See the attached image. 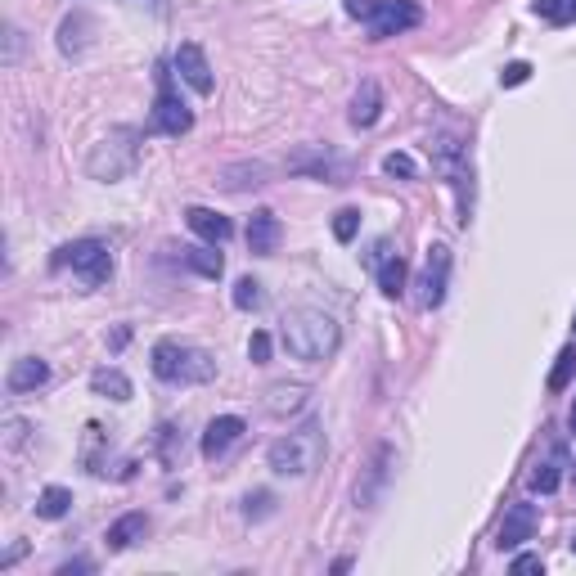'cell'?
I'll return each mask as SVG.
<instances>
[{
    "mask_svg": "<svg viewBox=\"0 0 576 576\" xmlns=\"http://www.w3.org/2000/svg\"><path fill=\"white\" fill-rule=\"evenodd\" d=\"M279 216L275 212H266V207H261V212H252L248 216V248H252V257H270V252L279 248Z\"/></svg>",
    "mask_w": 576,
    "mask_h": 576,
    "instance_id": "5bb4252c",
    "label": "cell"
},
{
    "mask_svg": "<svg viewBox=\"0 0 576 576\" xmlns=\"http://www.w3.org/2000/svg\"><path fill=\"white\" fill-rule=\"evenodd\" d=\"M153 126H158L162 135H185L189 126H194V113H189V104L171 90V72H158V104H153Z\"/></svg>",
    "mask_w": 576,
    "mask_h": 576,
    "instance_id": "ba28073f",
    "label": "cell"
},
{
    "mask_svg": "<svg viewBox=\"0 0 576 576\" xmlns=\"http://www.w3.org/2000/svg\"><path fill=\"white\" fill-rule=\"evenodd\" d=\"M54 266L72 270L86 288H99V284H108V275H113V252H108V243H99V239H77V243H63Z\"/></svg>",
    "mask_w": 576,
    "mask_h": 576,
    "instance_id": "277c9868",
    "label": "cell"
},
{
    "mask_svg": "<svg viewBox=\"0 0 576 576\" xmlns=\"http://www.w3.org/2000/svg\"><path fill=\"white\" fill-rule=\"evenodd\" d=\"M558 482H563V450H554L549 459H540V464L531 468V486H536L540 495L558 491Z\"/></svg>",
    "mask_w": 576,
    "mask_h": 576,
    "instance_id": "44dd1931",
    "label": "cell"
},
{
    "mask_svg": "<svg viewBox=\"0 0 576 576\" xmlns=\"http://www.w3.org/2000/svg\"><path fill=\"white\" fill-rule=\"evenodd\" d=\"M383 171H387V176H396V180H414V176H419V162H414L410 153H387Z\"/></svg>",
    "mask_w": 576,
    "mask_h": 576,
    "instance_id": "484cf974",
    "label": "cell"
},
{
    "mask_svg": "<svg viewBox=\"0 0 576 576\" xmlns=\"http://www.w3.org/2000/svg\"><path fill=\"white\" fill-rule=\"evenodd\" d=\"M248 360H252V365H266V360H270V333H252V338H248Z\"/></svg>",
    "mask_w": 576,
    "mask_h": 576,
    "instance_id": "f546056e",
    "label": "cell"
},
{
    "mask_svg": "<svg viewBox=\"0 0 576 576\" xmlns=\"http://www.w3.org/2000/svg\"><path fill=\"white\" fill-rule=\"evenodd\" d=\"M446 284H450V248L446 243H432L428 257H423V270H419V306L432 311V306L446 302Z\"/></svg>",
    "mask_w": 576,
    "mask_h": 576,
    "instance_id": "52a82bcc",
    "label": "cell"
},
{
    "mask_svg": "<svg viewBox=\"0 0 576 576\" xmlns=\"http://www.w3.org/2000/svg\"><path fill=\"white\" fill-rule=\"evenodd\" d=\"M144 531H149V518H144V513H126V518H117L113 527H108V549H113V554H122V549H131L135 540H144Z\"/></svg>",
    "mask_w": 576,
    "mask_h": 576,
    "instance_id": "e0dca14e",
    "label": "cell"
},
{
    "mask_svg": "<svg viewBox=\"0 0 576 576\" xmlns=\"http://www.w3.org/2000/svg\"><path fill=\"white\" fill-rule=\"evenodd\" d=\"M135 131H113L95 153H90V176L95 180H122L126 171L135 167Z\"/></svg>",
    "mask_w": 576,
    "mask_h": 576,
    "instance_id": "5b68a950",
    "label": "cell"
},
{
    "mask_svg": "<svg viewBox=\"0 0 576 576\" xmlns=\"http://www.w3.org/2000/svg\"><path fill=\"white\" fill-rule=\"evenodd\" d=\"M68 509H72V491H68V486H45V491L36 495V513H41V518H63Z\"/></svg>",
    "mask_w": 576,
    "mask_h": 576,
    "instance_id": "603a6c76",
    "label": "cell"
},
{
    "mask_svg": "<svg viewBox=\"0 0 576 576\" xmlns=\"http://www.w3.org/2000/svg\"><path fill=\"white\" fill-rule=\"evenodd\" d=\"M90 387H95V396H108V401H131V378L113 365L95 369V374H90Z\"/></svg>",
    "mask_w": 576,
    "mask_h": 576,
    "instance_id": "ac0fdd59",
    "label": "cell"
},
{
    "mask_svg": "<svg viewBox=\"0 0 576 576\" xmlns=\"http://www.w3.org/2000/svg\"><path fill=\"white\" fill-rule=\"evenodd\" d=\"M239 437H243L239 414H216V419L207 423V432H203V459H221Z\"/></svg>",
    "mask_w": 576,
    "mask_h": 576,
    "instance_id": "7c38bea8",
    "label": "cell"
},
{
    "mask_svg": "<svg viewBox=\"0 0 576 576\" xmlns=\"http://www.w3.org/2000/svg\"><path fill=\"white\" fill-rule=\"evenodd\" d=\"M572 369H576V351H572V347H563V351H558L554 374H549V392H563L567 378H572Z\"/></svg>",
    "mask_w": 576,
    "mask_h": 576,
    "instance_id": "83f0119b",
    "label": "cell"
},
{
    "mask_svg": "<svg viewBox=\"0 0 576 576\" xmlns=\"http://www.w3.org/2000/svg\"><path fill=\"white\" fill-rule=\"evenodd\" d=\"M536 14L549 23H572L576 18V0H536Z\"/></svg>",
    "mask_w": 576,
    "mask_h": 576,
    "instance_id": "d4e9b609",
    "label": "cell"
},
{
    "mask_svg": "<svg viewBox=\"0 0 576 576\" xmlns=\"http://www.w3.org/2000/svg\"><path fill=\"white\" fill-rule=\"evenodd\" d=\"M5 36H9V50H5V63H14V59H18V32H14V27H9V32H5Z\"/></svg>",
    "mask_w": 576,
    "mask_h": 576,
    "instance_id": "836d02e7",
    "label": "cell"
},
{
    "mask_svg": "<svg viewBox=\"0 0 576 576\" xmlns=\"http://www.w3.org/2000/svg\"><path fill=\"white\" fill-rule=\"evenodd\" d=\"M347 14H351V18H360V23H365V18L374 14V0H347Z\"/></svg>",
    "mask_w": 576,
    "mask_h": 576,
    "instance_id": "d6a6232c",
    "label": "cell"
},
{
    "mask_svg": "<svg viewBox=\"0 0 576 576\" xmlns=\"http://www.w3.org/2000/svg\"><path fill=\"white\" fill-rule=\"evenodd\" d=\"M185 261L198 270L203 279H221V270H225V257L216 252V243H203V248H185Z\"/></svg>",
    "mask_w": 576,
    "mask_h": 576,
    "instance_id": "7402d4cb",
    "label": "cell"
},
{
    "mask_svg": "<svg viewBox=\"0 0 576 576\" xmlns=\"http://www.w3.org/2000/svg\"><path fill=\"white\" fill-rule=\"evenodd\" d=\"M158 455H162V464H167V468L180 464V455H185V437L176 432V423H162V428H158Z\"/></svg>",
    "mask_w": 576,
    "mask_h": 576,
    "instance_id": "cb8c5ba5",
    "label": "cell"
},
{
    "mask_svg": "<svg viewBox=\"0 0 576 576\" xmlns=\"http://www.w3.org/2000/svg\"><path fill=\"white\" fill-rule=\"evenodd\" d=\"M234 306L239 311H252V306H261V284L252 275H243L239 284H234Z\"/></svg>",
    "mask_w": 576,
    "mask_h": 576,
    "instance_id": "f1b7e54d",
    "label": "cell"
},
{
    "mask_svg": "<svg viewBox=\"0 0 576 576\" xmlns=\"http://www.w3.org/2000/svg\"><path fill=\"white\" fill-rule=\"evenodd\" d=\"M572 554H576V536H572Z\"/></svg>",
    "mask_w": 576,
    "mask_h": 576,
    "instance_id": "8d00e7d4",
    "label": "cell"
},
{
    "mask_svg": "<svg viewBox=\"0 0 576 576\" xmlns=\"http://www.w3.org/2000/svg\"><path fill=\"white\" fill-rule=\"evenodd\" d=\"M374 270H378V288H383V297H401L405 293V261L396 257V252H387Z\"/></svg>",
    "mask_w": 576,
    "mask_h": 576,
    "instance_id": "ffe728a7",
    "label": "cell"
},
{
    "mask_svg": "<svg viewBox=\"0 0 576 576\" xmlns=\"http://www.w3.org/2000/svg\"><path fill=\"white\" fill-rule=\"evenodd\" d=\"M324 459V428L320 423H302L297 432L279 437L266 450V464L275 477H311Z\"/></svg>",
    "mask_w": 576,
    "mask_h": 576,
    "instance_id": "7a4b0ae2",
    "label": "cell"
},
{
    "mask_svg": "<svg viewBox=\"0 0 576 576\" xmlns=\"http://www.w3.org/2000/svg\"><path fill=\"white\" fill-rule=\"evenodd\" d=\"M572 473H576V468H572Z\"/></svg>",
    "mask_w": 576,
    "mask_h": 576,
    "instance_id": "74e56055",
    "label": "cell"
},
{
    "mask_svg": "<svg viewBox=\"0 0 576 576\" xmlns=\"http://www.w3.org/2000/svg\"><path fill=\"white\" fill-rule=\"evenodd\" d=\"M279 342L288 347L293 360H311L315 365V360H329L333 351H338L342 329L320 306H293V311L284 315V324H279Z\"/></svg>",
    "mask_w": 576,
    "mask_h": 576,
    "instance_id": "6da1fadb",
    "label": "cell"
},
{
    "mask_svg": "<svg viewBox=\"0 0 576 576\" xmlns=\"http://www.w3.org/2000/svg\"><path fill=\"white\" fill-rule=\"evenodd\" d=\"M185 225H189V230H194L203 243H216V248H221V243L234 234L230 216L212 212V207H189V212H185Z\"/></svg>",
    "mask_w": 576,
    "mask_h": 576,
    "instance_id": "4fadbf2b",
    "label": "cell"
},
{
    "mask_svg": "<svg viewBox=\"0 0 576 576\" xmlns=\"http://www.w3.org/2000/svg\"><path fill=\"white\" fill-rule=\"evenodd\" d=\"M378 113H383V90H378L374 77H365L356 99H351V126H374Z\"/></svg>",
    "mask_w": 576,
    "mask_h": 576,
    "instance_id": "2e32d148",
    "label": "cell"
},
{
    "mask_svg": "<svg viewBox=\"0 0 576 576\" xmlns=\"http://www.w3.org/2000/svg\"><path fill=\"white\" fill-rule=\"evenodd\" d=\"M540 567H545V563H540V554H518V558H513V572H540Z\"/></svg>",
    "mask_w": 576,
    "mask_h": 576,
    "instance_id": "1f68e13d",
    "label": "cell"
},
{
    "mask_svg": "<svg viewBox=\"0 0 576 576\" xmlns=\"http://www.w3.org/2000/svg\"><path fill=\"white\" fill-rule=\"evenodd\" d=\"M536 504H509V513H504L500 522V536H495V545L500 549H518L522 540L536 536Z\"/></svg>",
    "mask_w": 576,
    "mask_h": 576,
    "instance_id": "30bf717a",
    "label": "cell"
},
{
    "mask_svg": "<svg viewBox=\"0 0 576 576\" xmlns=\"http://www.w3.org/2000/svg\"><path fill=\"white\" fill-rule=\"evenodd\" d=\"M18 441H23V423L9 419V446H18Z\"/></svg>",
    "mask_w": 576,
    "mask_h": 576,
    "instance_id": "e575fe53",
    "label": "cell"
},
{
    "mask_svg": "<svg viewBox=\"0 0 576 576\" xmlns=\"http://www.w3.org/2000/svg\"><path fill=\"white\" fill-rule=\"evenodd\" d=\"M306 405V387L302 383H275L266 392V410L270 414H293V410H302Z\"/></svg>",
    "mask_w": 576,
    "mask_h": 576,
    "instance_id": "d6986e66",
    "label": "cell"
},
{
    "mask_svg": "<svg viewBox=\"0 0 576 576\" xmlns=\"http://www.w3.org/2000/svg\"><path fill=\"white\" fill-rule=\"evenodd\" d=\"M567 428L576 432V401H572V410H567Z\"/></svg>",
    "mask_w": 576,
    "mask_h": 576,
    "instance_id": "d590c367",
    "label": "cell"
},
{
    "mask_svg": "<svg viewBox=\"0 0 576 576\" xmlns=\"http://www.w3.org/2000/svg\"><path fill=\"white\" fill-rule=\"evenodd\" d=\"M9 392H36L41 383H50V365L45 360H36V356H23V360H14L9 365Z\"/></svg>",
    "mask_w": 576,
    "mask_h": 576,
    "instance_id": "9a60e30c",
    "label": "cell"
},
{
    "mask_svg": "<svg viewBox=\"0 0 576 576\" xmlns=\"http://www.w3.org/2000/svg\"><path fill=\"white\" fill-rule=\"evenodd\" d=\"M149 365L162 383H212L216 378V360L207 356L203 347L180 342V338H162L158 347H153Z\"/></svg>",
    "mask_w": 576,
    "mask_h": 576,
    "instance_id": "3957f363",
    "label": "cell"
},
{
    "mask_svg": "<svg viewBox=\"0 0 576 576\" xmlns=\"http://www.w3.org/2000/svg\"><path fill=\"white\" fill-rule=\"evenodd\" d=\"M527 77H531V63H522V59H518V63H509V68L500 72V86H522Z\"/></svg>",
    "mask_w": 576,
    "mask_h": 576,
    "instance_id": "4dcf8cb0",
    "label": "cell"
},
{
    "mask_svg": "<svg viewBox=\"0 0 576 576\" xmlns=\"http://www.w3.org/2000/svg\"><path fill=\"white\" fill-rule=\"evenodd\" d=\"M288 171H302V176L329 180V185H338V180H342V162L333 158L329 149H320V144H311V149L293 153V158H288Z\"/></svg>",
    "mask_w": 576,
    "mask_h": 576,
    "instance_id": "8fae6325",
    "label": "cell"
},
{
    "mask_svg": "<svg viewBox=\"0 0 576 576\" xmlns=\"http://www.w3.org/2000/svg\"><path fill=\"white\" fill-rule=\"evenodd\" d=\"M356 230H360V212H356V207H342V212L333 216V239L351 243V239H356Z\"/></svg>",
    "mask_w": 576,
    "mask_h": 576,
    "instance_id": "4316f807",
    "label": "cell"
},
{
    "mask_svg": "<svg viewBox=\"0 0 576 576\" xmlns=\"http://www.w3.org/2000/svg\"><path fill=\"white\" fill-rule=\"evenodd\" d=\"M419 18L423 9L414 0H374V14L365 18V27L374 41H383V36H401L410 27H419Z\"/></svg>",
    "mask_w": 576,
    "mask_h": 576,
    "instance_id": "8992f818",
    "label": "cell"
},
{
    "mask_svg": "<svg viewBox=\"0 0 576 576\" xmlns=\"http://www.w3.org/2000/svg\"><path fill=\"white\" fill-rule=\"evenodd\" d=\"M171 68L180 72V81H185L189 90H198V95H212V63H207V54H203V45L198 41H180L176 45V54H171Z\"/></svg>",
    "mask_w": 576,
    "mask_h": 576,
    "instance_id": "9c48e42d",
    "label": "cell"
}]
</instances>
